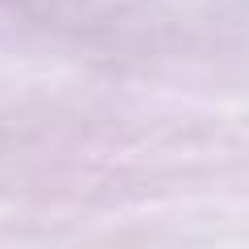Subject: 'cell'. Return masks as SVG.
Returning a JSON list of instances; mask_svg holds the SVG:
<instances>
[]
</instances>
